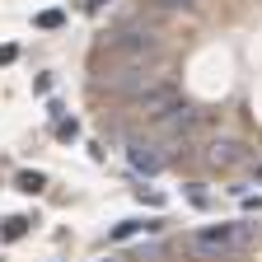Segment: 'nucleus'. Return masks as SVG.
<instances>
[{"mask_svg":"<svg viewBox=\"0 0 262 262\" xmlns=\"http://www.w3.org/2000/svg\"><path fill=\"white\" fill-rule=\"evenodd\" d=\"M159 56V38H155V28H145V24H122V28H113L103 42L94 47V71L98 66H131V61H155Z\"/></svg>","mask_w":262,"mask_h":262,"instance_id":"nucleus-1","label":"nucleus"},{"mask_svg":"<svg viewBox=\"0 0 262 262\" xmlns=\"http://www.w3.org/2000/svg\"><path fill=\"white\" fill-rule=\"evenodd\" d=\"M253 244V229L248 225H206V229H196V234L183 239V253L192 262H225V257H234Z\"/></svg>","mask_w":262,"mask_h":262,"instance_id":"nucleus-2","label":"nucleus"},{"mask_svg":"<svg viewBox=\"0 0 262 262\" xmlns=\"http://www.w3.org/2000/svg\"><path fill=\"white\" fill-rule=\"evenodd\" d=\"M159 84V71H155V61H131V66H113L108 75H98L94 89L98 94H113V98H136L145 89Z\"/></svg>","mask_w":262,"mask_h":262,"instance_id":"nucleus-3","label":"nucleus"},{"mask_svg":"<svg viewBox=\"0 0 262 262\" xmlns=\"http://www.w3.org/2000/svg\"><path fill=\"white\" fill-rule=\"evenodd\" d=\"M196 126H202V113L187 108V103H173L169 113H159L150 122V141H192Z\"/></svg>","mask_w":262,"mask_h":262,"instance_id":"nucleus-4","label":"nucleus"},{"mask_svg":"<svg viewBox=\"0 0 262 262\" xmlns=\"http://www.w3.org/2000/svg\"><path fill=\"white\" fill-rule=\"evenodd\" d=\"M173 103H183V98H178V89H173V84H164V80H159L155 89H145V94L131 98V108H136L141 117H150V122H155L159 113H169Z\"/></svg>","mask_w":262,"mask_h":262,"instance_id":"nucleus-5","label":"nucleus"},{"mask_svg":"<svg viewBox=\"0 0 262 262\" xmlns=\"http://www.w3.org/2000/svg\"><path fill=\"white\" fill-rule=\"evenodd\" d=\"M126 164H131L136 173H159L164 164H169V155H164L159 141H131V145H126Z\"/></svg>","mask_w":262,"mask_h":262,"instance_id":"nucleus-6","label":"nucleus"},{"mask_svg":"<svg viewBox=\"0 0 262 262\" xmlns=\"http://www.w3.org/2000/svg\"><path fill=\"white\" fill-rule=\"evenodd\" d=\"M248 159H253V155H248L239 141H211V145H206V164H211V169H220V173L244 169Z\"/></svg>","mask_w":262,"mask_h":262,"instance_id":"nucleus-7","label":"nucleus"},{"mask_svg":"<svg viewBox=\"0 0 262 262\" xmlns=\"http://www.w3.org/2000/svg\"><path fill=\"white\" fill-rule=\"evenodd\" d=\"M141 229H155V225H145V220H122V225L113 229V239H136Z\"/></svg>","mask_w":262,"mask_h":262,"instance_id":"nucleus-8","label":"nucleus"},{"mask_svg":"<svg viewBox=\"0 0 262 262\" xmlns=\"http://www.w3.org/2000/svg\"><path fill=\"white\" fill-rule=\"evenodd\" d=\"M155 10H173V14H192L196 10V0H150Z\"/></svg>","mask_w":262,"mask_h":262,"instance_id":"nucleus-9","label":"nucleus"},{"mask_svg":"<svg viewBox=\"0 0 262 262\" xmlns=\"http://www.w3.org/2000/svg\"><path fill=\"white\" fill-rule=\"evenodd\" d=\"M24 234H28V220H24V215H10V220H5V239L14 244V239H24Z\"/></svg>","mask_w":262,"mask_h":262,"instance_id":"nucleus-10","label":"nucleus"},{"mask_svg":"<svg viewBox=\"0 0 262 262\" xmlns=\"http://www.w3.org/2000/svg\"><path fill=\"white\" fill-rule=\"evenodd\" d=\"M42 173H19V192H42Z\"/></svg>","mask_w":262,"mask_h":262,"instance_id":"nucleus-11","label":"nucleus"},{"mask_svg":"<svg viewBox=\"0 0 262 262\" xmlns=\"http://www.w3.org/2000/svg\"><path fill=\"white\" fill-rule=\"evenodd\" d=\"M56 136H61V141H75V136H80V122H75V117H71V122H56Z\"/></svg>","mask_w":262,"mask_h":262,"instance_id":"nucleus-12","label":"nucleus"},{"mask_svg":"<svg viewBox=\"0 0 262 262\" xmlns=\"http://www.w3.org/2000/svg\"><path fill=\"white\" fill-rule=\"evenodd\" d=\"M56 24H61V10H42L38 14V28H56Z\"/></svg>","mask_w":262,"mask_h":262,"instance_id":"nucleus-13","label":"nucleus"},{"mask_svg":"<svg viewBox=\"0 0 262 262\" xmlns=\"http://www.w3.org/2000/svg\"><path fill=\"white\" fill-rule=\"evenodd\" d=\"M14 56H19V47H0V66H10Z\"/></svg>","mask_w":262,"mask_h":262,"instance_id":"nucleus-14","label":"nucleus"},{"mask_svg":"<svg viewBox=\"0 0 262 262\" xmlns=\"http://www.w3.org/2000/svg\"><path fill=\"white\" fill-rule=\"evenodd\" d=\"M98 5H103V0H89V10H98Z\"/></svg>","mask_w":262,"mask_h":262,"instance_id":"nucleus-15","label":"nucleus"}]
</instances>
